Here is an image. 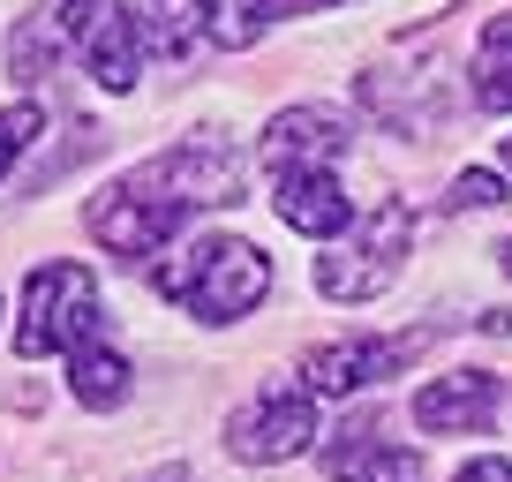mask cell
<instances>
[{"instance_id":"obj_5","label":"cell","mask_w":512,"mask_h":482,"mask_svg":"<svg viewBox=\"0 0 512 482\" xmlns=\"http://www.w3.org/2000/svg\"><path fill=\"white\" fill-rule=\"evenodd\" d=\"M317 445V400H309L302 385H272L256 392L249 407H234V422H226V452L249 467H272V460H294V452Z\"/></svg>"},{"instance_id":"obj_6","label":"cell","mask_w":512,"mask_h":482,"mask_svg":"<svg viewBox=\"0 0 512 482\" xmlns=\"http://www.w3.org/2000/svg\"><path fill=\"white\" fill-rule=\"evenodd\" d=\"M422 339L400 332V339H324V347L302 354V392L309 400H354V392H377L384 377H400L407 362H415Z\"/></svg>"},{"instance_id":"obj_11","label":"cell","mask_w":512,"mask_h":482,"mask_svg":"<svg viewBox=\"0 0 512 482\" xmlns=\"http://www.w3.org/2000/svg\"><path fill=\"white\" fill-rule=\"evenodd\" d=\"M490 415H497V377L490 370H452V377H430L415 392V430H430V437L482 430Z\"/></svg>"},{"instance_id":"obj_14","label":"cell","mask_w":512,"mask_h":482,"mask_svg":"<svg viewBox=\"0 0 512 482\" xmlns=\"http://www.w3.org/2000/svg\"><path fill=\"white\" fill-rule=\"evenodd\" d=\"M68 392H76L83 407H98V415H113V407L128 400V362L106 347V339H91V347L68 354Z\"/></svg>"},{"instance_id":"obj_15","label":"cell","mask_w":512,"mask_h":482,"mask_svg":"<svg viewBox=\"0 0 512 482\" xmlns=\"http://www.w3.org/2000/svg\"><path fill=\"white\" fill-rule=\"evenodd\" d=\"M61 53H76V46H68V31H61V8H38V16H23L16 38H8V68H16L23 83H46L53 68H61Z\"/></svg>"},{"instance_id":"obj_16","label":"cell","mask_w":512,"mask_h":482,"mask_svg":"<svg viewBox=\"0 0 512 482\" xmlns=\"http://www.w3.org/2000/svg\"><path fill=\"white\" fill-rule=\"evenodd\" d=\"M475 106L512 113V16H490L475 38Z\"/></svg>"},{"instance_id":"obj_4","label":"cell","mask_w":512,"mask_h":482,"mask_svg":"<svg viewBox=\"0 0 512 482\" xmlns=\"http://www.w3.org/2000/svg\"><path fill=\"white\" fill-rule=\"evenodd\" d=\"M407 249H415V211H407L400 196H384V204L354 226V241H339V249L317 257V287L332 294V302H377V294L400 279Z\"/></svg>"},{"instance_id":"obj_20","label":"cell","mask_w":512,"mask_h":482,"mask_svg":"<svg viewBox=\"0 0 512 482\" xmlns=\"http://www.w3.org/2000/svg\"><path fill=\"white\" fill-rule=\"evenodd\" d=\"M482 332H497V339H512V309H490V317H482Z\"/></svg>"},{"instance_id":"obj_22","label":"cell","mask_w":512,"mask_h":482,"mask_svg":"<svg viewBox=\"0 0 512 482\" xmlns=\"http://www.w3.org/2000/svg\"><path fill=\"white\" fill-rule=\"evenodd\" d=\"M505 166H512V136H505Z\"/></svg>"},{"instance_id":"obj_18","label":"cell","mask_w":512,"mask_h":482,"mask_svg":"<svg viewBox=\"0 0 512 482\" xmlns=\"http://www.w3.org/2000/svg\"><path fill=\"white\" fill-rule=\"evenodd\" d=\"M445 204H452V211H490V204H505V181H497L490 166H467V174L452 181Z\"/></svg>"},{"instance_id":"obj_21","label":"cell","mask_w":512,"mask_h":482,"mask_svg":"<svg viewBox=\"0 0 512 482\" xmlns=\"http://www.w3.org/2000/svg\"><path fill=\"white\" fill-rule=\"evenodd\" d=\"M497 264H505V279H512V241H505V249H497Z\"/></svg>"},{"instance_id":"obj_2","label":"cell","mask_w":512,"mask_h":482,"mask_svg":"<svg viewBox=\"0 0 512 482\" xmlns=\"http://www.w3.org/2000/svg\"><path fill=\"white\" fill-rule=\"evenodd\" d=\"M159 294L181 302L189 317H204V324H234V317H249V309L272 294V264H264L256 241L211 234V241H196L181 264L159 272Z\"/></svg>"},{"instance_id":"obj_17","label":"cell","mask_w":512,"mask_h":482,"mask_svg":"<svg viewBox=\"0 0 512 482\" xmlns=\"http://www.w3.org/2000/svg\"><path fill=\"white\" fill-rule=\"evenodd\" d=\"M38 129H46V113H38L31 98H23V106H0V181H8V166L38 144Z\"/></svg>"},{"instance_id":"obj_1","label":"cell","mask_w":512,"mask_h":482,"mask_svg":"<svg viewBox=\"0 0 512 482\" xmlns=\"http://www.w3.org/2000/svg\"><path fill=\"white\" fill-rule=\"evenodd\" d=\"M219 204H241V159L226 144H174L159 159L128 166L83 211V226L106 241L113 257H159L196 211H219Z\"/></svg>"},{"instance_id":"obj_12","label":"cell","mask_w":512,"mask_h":482,"mask_svg":"<svg viewBox=\"0 0 512 482\" xmlns=\"http://www.w3.org/2000/svg\"><path fill=\"white\" fill-rule=\"evenodd\" d=\"M324 8H339V0H204L211 38H219V46H234V53L256 46L279 16H324Z\"/></svg>"},{"instance_id":"obj_19","label":"cell","mask_w":512,"mask_h":482,"mask_svg":"<svg viewBox=\"0 0 512 482\" xmlns=\"http://www.w3.org/2000/svg\"><path fill=\"white\" fill-rule=\"evenodd\" d=\"M452 482H512V460H497V452H482V460H467Z\"/></svg>"},{"instance_id":"obj_8","label":"cell","mask_w":512,"mask_h":482,"mask_svg":"<svg viewBox=\"0 0 512 482\" xmlns=\"http://www.w3.org/2000/svg\"><path fill=\"white\" fill-rule=\"evenodd\" d=\"M347 144H354V121L339 106H287L272 129H264V166H272V174H287V166H332L339 174Z\"/></svg>"},{"instance_id":"obj_13","label":"cell","mask_w":512,"mask_h":482,"mask_svg":"<svg viewBox=\"0 0 512 482\" xmlns=\"http://www.w3.org/2000/svg\"><path fill=\"white\" fill-rule=\"evenodd\" d=\"M211 31V16H204V0H144L136 8V38H144V53H189L196 38Z\"/></svg>"},{"instance_id":"obj_9","label":"cell","mask_w":512,"mask_h":482,"mask_svg":"<svg viewBox=\"0 0 512 482\" xmlns=\"http://www.w3.org/2000/svg\"><path fill=\"white\" fill-rule=\"evenodd\" d=\"M272 189H279V219H287L294 234L332 241V234L354 226V196L339 189L332 166H287V174H272Z\"/></svg>"},{"instance_id":"obj_3","label":"cell","mask_w":512,"mask_h":482,"mask_svg":"<svg viewBox=\"0 0 512 482\" xmlns=\"http://www.w3.org/2000/svg\"><path fill=\"white\" fill-rule=\"evenodd\" d=\"M98 339V279L91 264H38L23 287V317H16V354L46 362V354H76Z\"/></svg>"},{"instance_id":"obj_10","label":"cell","mask_w":512,"mask_h":482,"mask_svg":"<svg viewBox=\"0 0 512 482\" xmlns=\"http://www.w3.org/2000/svg\"><path fill=\"white\" fill-rule=\"evenodd\" d=\"M324 475L332 482H430L415 445H384L369 422H347V430L324 445Z\"/></svg>"},{"instance_id":"obj_7","label":"cell","mask_w":512,"mask_h":482,"mask_svg":"<svg viewBox=\"0 0 512 482\" xmlns=\"http://www.w3.org/2000/svg\"><path fill=\"white\" fill-rule=\"evenodd\" d=\"M61 31L106 91H128V83H136L144 38H136V16H128L121 0H61Z\"/></svg>"}]
</instances>
